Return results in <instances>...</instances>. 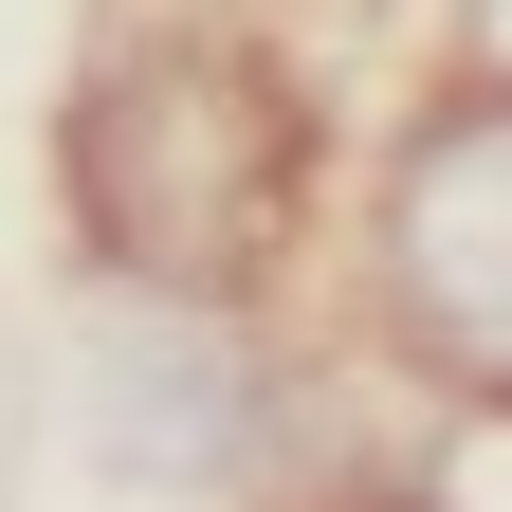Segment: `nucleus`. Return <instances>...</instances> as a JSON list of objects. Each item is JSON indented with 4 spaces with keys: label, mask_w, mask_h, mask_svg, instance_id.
<instances>
[{
    "label": "nucleus",
    "mask_w": 512,
    "mask_h": 512,
    "mask_svg": "<svg viewBox=\"0 0 512 512\" xmlns=\"http://www.w3.org/2000/svg\"><path fill=\"white\" fill-rule=\"evenodd\" d=\"M311 220V92L220 19H147L74 92V238L128 293L238 311Z\"/></svg>",
    "instance_id": "f257e3e1"
},
{
    "label": "nucleus",
    "mask_w": 512,
    "mask_h": 512,
    "mask_svg": "<svg viewBox=\"0 0 512 512\" xmlns=\"http://www.w3.org/2000/svg\"><path fill=\"white\" fill-rule=\"evenodd\" d=\"M366 330L458 403H512V74L439 92L366 165Z\"/></svg>",
    "instance_id": "f03ea898"
},
{
    "label": "nucleus",
    "mask_w": 512,
    "mask_h": 512,
    "mask_svg": "<svg viewBox=\"0 0 512 512\" xmlns=\"http://www.w3.org/2000/svg\"><path fill=\"white\" fill-rule=\"evenodd\" d=\"M92 403L128 476H256V366H238V311L202 293H128L92 330Z\"/></svg>",
    "instance_id": "7ed1b4c3"
},
{
    "label": "nucleus",
    "mask_w": 512,
    "mask_h": 512,
    "mask_svg": "<svg viewBox=\"0 0 512 512\" xmlns=\"http://www.w3.org/2000/svg\"><path fill=\"white\" fill-rule=\"evenodd\" d=\"M476 19H494V55H512V0H476Z\"/></svg>",
    "instance_id": "20e7f679"
}]
</instances>
